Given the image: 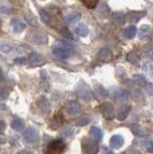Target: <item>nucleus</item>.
I'll list each match as a JSON object with an SVG mask.
<instances>
[{"mask_svg":"<svg viewBox=\"0 0 153 154\" xmlns=\"http://www.w3.org/2000/svg\"><path fill=\"white\" fill-rule=\"evenodd\" d=\"M66 148V144L62 140L58 139V140H52L48 146L46 148V153L47 154H61Z\"/></svg>","mask_w":153,"mask_h":154,"instance_id":"1","label":"nucleus"},{"mask_svg":"<svg viewBox=\"0 0 153 154\" xmlns=\"http://www.w3.org/2000/svg\"><path fill=\"white\" fill-rule=\"evenodd\" d=\"M82 148H83L84 154H97L98 149H99V145H98V141H91L84 138Z\"/></svg>","mask_w":153,"mask_h":154,"instance_id":"2","label":"nucleus"},{"mask_svg":"<svg viewBox=\"0 0 153 154\" xmlns=\"http://www.w3.org/2000/svg\"><path fill=\"white\" fill-rule=\"evenodd\" d=\"M39 14H40V17H42V21L44 22L45 24H47V26H52V28H54L55 26V23H57V21L53 17V15L48 13L46 9L44 8H42L40 11H39Z\"/></svg>","mask_w":153,"mask_h":154,"instance_id":"3","label":"nucleus"},{"mask_svg":"<svg viewBox=\"0 0 153 154\" xmlns=\"http://www.w3.org/2000/svg\"><path fill=\"white\" fill-rule=\"evenodd\" d=\"M23 138L27 143H36L38 140V132L33 128H27L23 132Z\"/></svg>","mask_w":153,"mask_h":154,"instance_id":"4","label":"nucleus"},{"mask_svg":"<svg viewBox=\"0 0 153 154\" xmlns=\"http://www.w3.org/2000/svg\"><path fill=\"white\" fill-rule=\"evenodd\" d=\"M81 19V13L78 11H70L67 13V15L64 16V21L68 26H73L75 24L76 22H78Z\"/></svg>","mask_w":153,"mask_h":154,"instance_id":"5","label":"nucleus"},{"mask_svg":"<svg viewBox=\"0 0 153 154\" xmlns=\"http://www.w3.org/2000/svg\"><path fill=\"white\" fill-rule=\"evenodd\" d=\"M28 61H29V63L31 64V66H35V67L42 66V64L45 63V59L43 58L39 53H36V52H33V53H31V54L29 55Z\"/></svg>","mask_w":153,"mask_h":154,"instance_id":"6","label":"nucleus"},{"mask_svg":"<svg viewBox=\"0 0 153 154\" xmlns=\"http://www.w3.org/2000/svg\"><path fill=\"white\" fill-rule=\"evenodd\" d=\"M100 112H101V114L105 117H107V119H113L115 116V112H114V107H113V105L112 103H102L101 108H100Z\"/></svg>","mask_w":153,"mask_h":154,"instance_id":"7","label":"nucleus"},{"mask_svg":"<svg viewBox=\"0 0 153 154\" xmlns=\"http://www.w3.org/2000/svg\"><path fill=\"white\" fill-rule=\"evenodd\" d=\"M76 91H77V94H78V97H80L81 99H83V100H90V99H91L92 93H91V91H90V89L86 85L82 84L81 86L77 88Z\"/></svg>","mask_w":153,"mask_h":154,"instance_id":"8","label":"nucleus"},{"mask_svg":"<svg viewBox=\"0 0 153 154\" xmlns=\"http://www.w3.org/2000/svg\"><path fill=\"white\" fill-rule=\"evenodd\" d=\"M32 42L36 44H45L47 43V35L43 31H36L32 33Z\"/></svg>","mask_w":153,"mask_h":154,"instance_id":"9","label":"nucleus"},{"mask_svg":"<svg viewBox=\"0 0 153 154\" xmlns=\"http://www.w3.org/2000/svg\"><path fill=\"white\" fill-rule=\"evenodd\" d=\"M53 54H54L58 59H60V60H64V59H67L69 57V52L66 51L64 47L60 45L54 46V48H53Z\"/></svg>","mask_w":153,"mask_h":154,"instance_id":"10","label":"nucleus"},{"mask_svg":"<svg viewBox=\"0 0 153 154\" xmlns=\"http://www.w3.org/2000/svg\"><path fill=\"white\" fill-rule=\"evenodd\" d=\"M66 108L68 110V113H70L71 115H77L81 113V106L76 101H68Z\"/></svg>","mask_w":153,"mask_h":154,"instance_id":"11","label":"nucleus"},{"mask_svg":"<svg viewBox=\"0 0 153 154\" xmlns=\"http://www.w3.org/2000/svg\"><path fill=\"white\" fill-rule=\"evenodd\" d=\"M143 16H145V12H129L127 15V19L131 23H137L140 19H143Z\"/></svg>","mask_w":153,"mask_h":154,"instance_id":"12","label":"nucleus"},{"mask_svg":"<svg viewBox=\"0 0 153 154\" xmlns=\"http://www.w3.org/2000/svg\"><path fill=\"white\" fill-rule=\"evenodd\" d=\"M123 141H124V139L121 135H114L109 140V145L113 148H120L123 145Z\"/></svg>","mask_w":153,"mask_h":154,"instance_id":"13","label":"nucleus"},{"mask_svg":"<svg viewBox=\"0 0 153 154\" xmlns=\"http://www.w3.org/2000/svg\"><path fill=\"white\" fill-rule=\"evenodd\" d=\"M11 24H12V28H13V31L16 32V33H20V32H22L26 29V24L21 20H17V19L12 20Z\"/></svg>","mask_w":153,"mask_h":154,"instance_id":"14","label":"nucleus"},{"mask_svg":"<svg viewBox=\"0 0 153 154\" xmlns=\"http://www.w3.org/2000/svg\"><path fill=\"white\" fill-rule=\"evenodd\" d=\"M62 122H64V116H62V113H61V112H58V114L54 116V119H53V121H52L51 128L55 130V129H58L59 127H61Z\"/></svg>","mask_w":153,"mask_h":154,"instance_id":"15","label":"nucleus"},{"mask_svg":"<svg viewBox=\"0 0 153 154\" xmlns=\"http://www.w3.org/2000/svg\"><path fill=\"white\" fill-rule=\"evenodd\" d=\"M90 135H91V137H92L96 141H99L102 138L101 129L98 128V127H93V128H91V130H90Z\"/></svg>","mask_w":153,"mask_h":154,"instance_id":"16","label":"nucleus"},{"mask_svg":"<svg viewBox=\"0 0 153 154\" xmlns=\"http://www.w3.org/2000/svg\"><path fill=\"white\" fill-rule=\"evenodd\" d=\"M75 31L78 36H81V37H86L88 35H89V28L85 26L84 23H81V24H78L76 26V29H75Z\"/></svg>","mask_w":153,"mask_h":154,"instance_id":"17","label":"nucleus"},{"mask_svg":"<svg viewBox=\"0 0 153 154\" xmlns=\"http://www.w3.org/2000/svg\"><path fill=\"white\" fill-rule=\"evenodd\" d=\"M12 128L15 131H22L24 129V123H23V121L21 119L15 117V119H13V121H12Z\"/></svg>","mask_w":153,"mask_h":154,"instance_id":"18","label":"nucleus"},{"mask_svg":"<svg viewBox=\"0 0 153 154\" xmlns=\"http://www.w3.org/2000/svg\"><path fill=\"white\" fill-rule=\"evenodd\" d=\"M127 99H128V96H127V93H126V91L119 90L115 93V100L119 101V103H126Z\"/></svg>","mask_w":153,"mask_h":154,"instance_id":"19","label":"nucleus"},{"mask_svg":"<svg viewBox=\"0 0 153 154\" xmlns=\"http://www.w3.org/2000/svg\"><path fill=\"white\" fill-rule=\"evenodd\" d=\"M38 105L39 107L43 109L44 112H47V110H50V101L45 98V97H42L40 99L38 100Z\"/></svg>","mask_w":153,"mask_h":154,"instance_id":"20","label":"nucleus"},{"mask_svg":"<svg viewBox=\"0 0 153 154\" xmlns=\"http://www.w3.org/2000/svg\"><path fill=\"white\" fill-rule=\"evenodd\" d=\"M136 32H137V30H136V26H128V28H126V30H124V36L127 37V38H133V37H135V35H136Z\"/></svg>","mask_w":153,"mask_h":154,"instance_id":"21","label":"nucleus"},{"mask_svg":"<svg viewBox=\"0 0 153 154\" xmlns=\"http://www.w3.org/2000/svg\"><path fill=\"white\" fill-rule=\"evenodd\" d=\"M0 50L5 54H11L12 52L15 51V47L13 45H11V44H1L0 45Z\"/></svg>","mask_w":153,"mask_h":154,"instance_id":"22","label":"nucleus"},{"mask_svg":"<svg viewBox=\"0 0 153 154\" xmlns=\"http://www.w3.org/2000/svg\"><path fill=\"white\" fill-rule=\"evenodd\" d=\"M113 19H114L115 22H116L117 24H120V26L124 24V22H126V16L122 13H114L113 14Z\"/></svg>","mask_w":153,"mask_h":154,"instance_id":"23","label":"nucleus"},{"mask_svg":"<svg viewBox=\"0 0 153 154\" xmlns=\"http://www.w3.org/2000/svg\"><path fill=\"white\" fill-rule=\"evenodd\" d=\"M98 59H100L102 61H107L111 59V52L108 50H101L98 53Z\"/></svg>","mask_w":153,"mask_h":154,"instance_id":"24","label":"nucleus"},{"mask_svg":"<svg viewBox=\"0 0 153 154\" xmlns=\"http://www.w3.org/2000/svg\"><path fill=\"white\" fill-rule=\"evenodd\" d=\"M81 1L84 4V6H86L88 8H91V9L96 8V6L99 2V0H81Z\"/></svg>","mask_w":153,"mask_h":154,"instance_id":"25","label":"nucleus"},{"mask_svg":"<svg viewBox=\"0 0 153 154\" xmlns=\"http://www.w3.org/2000/svg\"><path fill=\"white\" fill-rule=\"evenodd\" d=\"M59 45L62 46V47H64L66 51H68V52L74 51V46L71 45L69 42H66V40H61V42L59 43Z\"/></svg>","mask_w":153,"mask_h":154,"instance_id":"26","label":"nucleus"},{"mask_svg":"<svg viewBox=\"0 0 153 154\" xmlns=\"http://www.w3.org/2000/svg\"><path fill=\"white\" fill-rule=\"evenodd\" d=\"M127 59L129 62H131V63L134 64H138V58H137V55L134 54V53H129L127 55Z\"/></svg>","mask_w":153,"mask_h":154,"instance_id":"27","label":"nucleus"},{"mask_svg":"<svg viewBox=\"0 0 153 154\" xmlns=\"http://www.w3.org/2000/svg\"><path fill=\"white\" fill-rule=\"evenodd\" d=\"M134 81L136 83H138L139 85H145L146 84V79H145V77L142 76V75H136L134 77Z\"/></svg>","mask_w":153,"mask_h":154,"instance_id":"28","label":"nucleus"},{"mask_svg":"<svg viewBox=\"0 0 153 154\" xmlns=\"http://www.w3.org/2000/svg\"><path fill=\"white\" fill-rule=\"evenodd\" d=\"M143 70L145 71L148 76H151V75H152V63H151V62L144 63V66H143Z\"/></svg>","mask_w":153,"mask_h":154,"instance_id":"29","label":"nucleus"},{"mask_svg":"<svg viewBox=\"0 0 153 154\" xmlns=\"http://www.w3.org/2000/svg\"><path fill=\"white\" fill-rule=\"evenodd\" d=\"M128 112H129V107H127V109H122L121 112L117 114V119L119 120H124L128 115Z\"/></svg>","mask_w":153,"mask_h":154,"instance_id":"30","label":"nucleus"},{"mask_svg":"<svg viewBox=\"0 0 153 154\" xmlns=\"http://www.w3.org/2000/svg\"><path fill=\"white\" fill-rule=\"evenodd\" d=\"M62 135L64 137H70V136L74 135V129L71 128V127H67V128L64 129V134Z\"/></svg>","mask_w":153,"mask_h":154,"instance_id":"31","label":"nucleus"},{"mask_svg":"<svg viewBox=\"0 0 153 154\" xmlns=\"http://www.w3.org/2000/svg\"><path fill=\"white\" fill-rule=\"evenodd\" d=\"M148 31H150V26H143L142 28H140V30H139V37H140V38H143V36H145Z\"/></svg>","mask_w":153,"mask_h":154,"instance_id":"32","label":"nucleus"},{"mask_svg":"<svg viewBox=\"0 0 153 154\" xmlns=\"http://www.w3.org/2000/svg\"><path fill=\"white\" fill-rule=\"evenodd\" d=\"M133 131H134V134L136 136H139V137H143V136H145V132H144V130L143 129L138 128V127H135L133 128Z\"/></svg>","mask_w":153,"mask_h":154,"instance_id":"33","label":"nucleus"},{"mask_svg":"<svg viewBox=\"0 0 153 154\" xmlns=\"http://www.w3.org/2000/svg\"><path fill=\"white\" fill-rule=\"evenodd\" d=\"M97 93L100 94V96H99L100 98H105V97L107 96V92H106L105 89L101 88V86H98V88H97Z\"/></svg>","mask_w":153,"mask_h":154,"instance_id":"34","label":"nucleus"},{"mask_svg":"<svg viewBox=\"0 0 153 154\" xmlns=\"http://www.w3.org/2000/svg\"><path fill=\"white\" fill-rule=\"evenodd\" d=\"M0 12L1 13H4V14H11L12 13V9L9 8V7H7V6H0Z\"/></svg>","mask_w":153,"mask_h":154,"instance_id":"35","label":"nucleus"},{"mask_svg":"<svg viewBox=\"0 0 153 154\" xmlns=\"http://www.w3.org/2000/svg\"><path fill=\"white\" fill-rule=\"evenodd\" d=\"M7 98V92L4 89H0V100H5Z\"/></svg>","mask_w":153,"mask_h":154,"instance_id":"36","label":"nucleus"},{"mask_svg":"<svg viewBox=\"0 0 153 154\" xmlns=\"http://www.w3.org/2000/svg\"><path fill=\"white\" fill-rule=\"evenodd\" d=\"M14 62H15V63H17V64H23L24 62H26V59L24 58H17V59H15V60H14Z\"/></svg>","mask_w":153,"mask_h":154,"instance_id":"37","label":"nucleus"},{"mask_svg":"<svg viewBox=\"0 0 153 154\" xmlns=\"http://www.w3.org/2000/svg\"><path fill=\"white\" fill-rule=\"evenodd\" d=\"M5 128H6V124H5V122L0 120V132H2V131L5 130Z\"/></svg>","mask_w":153,"mask_h":154,"instance_id":"38","label":"nucleus"},{"mask_svg":"<svg viewBox=\"0 0 153 154\" xmlns=\"http://www.w3.org/2000/svg\"><path fill=\"white\" fill-rule=\"evenodd\" d=\"M86 122H89V119H83V120H80L77 123H78L80 125H84V124H86Z\"/></svg>","mask_w":153,"mask_h":154,"instance_id":"39","label":"nucleus"},{"mask_svg":"<svg viewBox=\"0 0 153 154\" xmlns=\"http://www.w3.org/2000/svg\"><path fill=\"white\" fill-rule=\"evenodd\" d=\"M1 74H2V71H1V69H0V77H1Z\"/></svg>","mask_w":153,"mask_h":154,"instance_id":"40","label":"nucleus"},{"mask_svg":"<svg viewBox=\"0 0 153 154\" xmlns=\"http://www.w3.org/2000/svg\"><path fill=\"white\" fill-rule=\"evenodd\" d=\"M0 26H1V21H0Z\"/></svg>","mask_w":153,"mask_h":154,"instance_id":"41","label":"nucleus"},{"mask_svg":"<svg viewBox=\"0 0 153 154\" xmlns=\"http://www.w3.org/2000/svg\"><path fill=\"white\" fill-rule=\"evenodd\" d=\"M60 1H64V0H60Z\"/></svg>","mask_w":153,"mask_h":154,"instance_id":"42","label":"nucleus"}]
</instances>
